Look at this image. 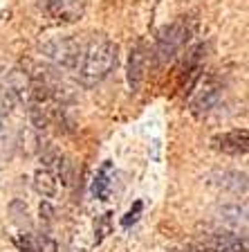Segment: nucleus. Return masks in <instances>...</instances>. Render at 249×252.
I'll return each instance as SVG.
<instances>
[{
	"label": "nucleus",
	"instance_id": "17",
	"mask_svg": "<svg viewBox=\"0 0 249 252\" xmlns=\"http://www.w3.org/2000/svg\"><path fill=\"white\" fill-rule=\"evenodd\" d=\"M38 212H41V223H43V225H52V220H54L52 205H50V203H41Z\"/></svg>",
	"mask_w": 249,
	"mask_h": 252
},
{
	"label": "nucleus",
	"instance_id": "11",
	"mask_svg": "<svg viewBox=\"0 0 249 252\" xmlns=\"http://www.w3.org/2000/svg\"><path fill=\"white\" fill-rule=\"evenodd\" d=\"M58 180L54 176V171H47V169H38L36 176H34V189L36 194H41L43 198H52L56 194Z\"/></svg>",
	"mask_w": 249,
	"mask_h": 252
},
{
	"label": "nucleus",
	"instance_id": "5",
	"mask_svg": "<svg viewBox=\"0 0 249 252\" xmlns=\"http://www.w3.org/2000/svg\"><path fill=\"white\" fill-rule=\"evenodd\" d=\"M148 70V47L144 41H137L130 50V59H128V86L130 90H139L141 81L146 77Z\"/></svg>",
	"mask_w": 249,
	"mask_h": 252
},
{
	"label": "nucleus",
	"instance_id": "18",
	"mask_svg": "<svg viewBox=\"0 0 249 252\" xmlns=\"http://www.w3.org/2000/svg\"><path fill=\"white\" fill-rule=\"evenodd\" d=\"M139 212H141V203H135V210H130L128 214H126V219H124V225L128 227L130 223H135V220H137V216H139Z\"/></svg>",
	"mask_w": 249,
	"mask_h": 252
},
{
	"label": "nucleus",
	"instance_id": "6",
	"mask_svg": "<svg viewBox=\"0 0 249 252\" xmlns=\"http://www.w3.org/2000/svg\"><path fill=\"white\" fill-rule=\"evenodd\" d=\"M204 246L213 252H247L245 239L236 236L231 230H209L204 234Z\"/></svg>",
	"mask_w": 249,
	"mask_h": 252
},
{
	"label": "nucleus",
	"instance_id": "7",
	"mask_svg": "<svg viewBox=\"0 0 249 252\" xmlns=\"http://www.w3.org/2000/svg\"><path fill=\"white\" fill-rule=\"evenodd\" d=\"M211 147L227 156H245L249 151V135L245 128H236V131L211 137Z\"/></svg>",
	"mask_w": 249,
	"mask_h": 252
},
{
	"label": "nucleus",
	"instance_id": "2",
	"mask_svg": "<svg viewBox=\"0 0 249 252\" xmlns=\"http://www.w3.org/2000/svg\"><path fill=\"white\" fill-rule=\"evenodd\" d=\"M81 50L83 45L77 41V38H52L47 41L45 45L41 47L43 57L47 61H52L56 68L61 70H77L79 65V59H81Z\"/></svg>",
	"mask_w": 249,
	"mask_h": 252
},
{
	"label": "nucleus",
	"instance_id": "13",
	"mask_svg": "<svg viewBox=\"0 0 249 252\" xmlns=\"http://www.w3.org/2000/svg\"><path fill=\"white\" fill-rule=\"evenodd\" d=\"M9 212H11V219H14L16 225L29 230V225H31L29 212H27V205L23 203V200H14V203L9 205Z\"/></svg>",
	"mask_w": 249,
	"mask_h": 252
},
{
	"label": "nucleus",
	"instance_id": "19",
	"mask_svg": "<svg viewBox=\"0 0 249 252\" xmlns=\"http://www.w3.org/2000/svg\"><path fill=\"white\" fill-rule=\"evenodd\" d=\"M184 252H213L211 248H207V246H189Z\"/></svg>",
	"mask_w": 249,
	"mask_h": 252
},
{
	"label": "nucleus",
	"instance_id": "9",
	"mask_svg": "<svg viewBox=\"0 0 249 252\" xmlns=\"http://www.w3.org/2000/svg\"><path fill=\"white\" fill-rule=\"evenodd\" d=\"M110 187H112V164H110V162H104V167L99 169L97 178H94V183H92V194H94V198L108 200Z\"/></svg>",
	"mask_w": 249,
	"mask_h": 252
},
{
	"label": "nucleus",
	"instance_id": "14",
	"mask_svg": "<svg viewBox=\"0 0 249 252\" xmlns=\"http://www.w3.org/2000/svg\"><path fill=\"white\" fill-rule=\"evenodd\" d=\"M11 142H14V135H11V126H9V122H7L5 113H0V151L9 147Z\"/></svg>",
	"mask_w": 249,
	"mask_h": 252
},
{
	"label": "nucleus",
	"instance_id": "20",
	"mask_svg": "<svg viewBox=\"0 0 249 252\" xmlns=\"http://www.w3.org/2000/svg\"><path fill=\"white\" fill-rule=\"evenodd\" d=\"M0 74H2V70H0Z\"/></svg>",
	"mask_w": 249,
	"mask_h": 252
},
{
	"label": "nucleus",
	"instance_id": "4",
	"mask_svg": "<svg viewBox=\"0 0 249 252\" xmlns=\"http://www.w3.org/2000/svg\"><path fill=\"white\" fill-rule=\"evenodd\" d=\"M45 7L54 21L77 23L88 7V0H45Z\"/></svg>",
	"mask_w": 249,
	"mask_h": 252
},
{
	"label": "nucleus",
	"instance_id": "1",
	"mask_svg": "<svg viewBox=\"0 0 249 252\" xmlns=\"http://www.w3.org/2000/svg\"><path fill=\"white\" fill-rule=\"evenodd\" d=\"M117 65V45L108 36H92L81 50L77 72L85 88L101 84Z\"/></svg>",
	"mask_w": 249,
	"mask_h": 252
},
{
	"label": "nucleus",
	"instance_id": "12",
	"mask_svg": "<svg viewBox=\"0 0 249 252\" xmlns=\"http://www.w3.org/2000/svg\"><path fill=\"white\" fill-rule=\"evenodd\" d=\"M218 185L224 189H231L234 194H245L247 191V176L238 171H222Z\"/></svg>",
	"mask_w": 249,
	"mask_h": 252
},
{
	"label": "nucleus",
	"instance_id": "16",
	"mask_svg": "<svg viewBox=\"0 0 249 252\" xmlns=\"http://www.w3.org/2000/svg\"><path fill=\"white\" fill-rule=\"evenodd\" d=\"M36 252H56V241L43 232V234L36 236Z\"/></svg>",
	"mask_w": 249,
	"mask_h": 252
},
{
	"label": "nucleus",
	"instance_id": "10",
	"mask_svg": "<svg viewBox=\"0 0 249 252\" xmlns=\"http://www.w3.org/2000/svg\"><path fill=\"white\" fill-rule=\"evenodd\" d=\"M220 220H222L224 225H227V230H240V225H247V212H245V207H240V205H224L222 212H220Z\"/></svg>",
	"mask_w": 249,
	"mask_h": 252
},
{
	"label": "nucleus",
	"instance_id": "8",
	"mask_svg": "<svg viewBox=\"0 0 249 252\" xmlns=\"http://www.w3.org/2000/svg\"><path fill=\"white\" fill-rule=\"evenodd\" d=\"M220 101V88L218 86H204L200 93L191 99V113L193 115H207L209 110H213Z\"/></svg>",
	"mask_w": 249,
	"mask_h": 252
},
{
	"label": "nucleus",
	"instance_id": "3",
	"mask_svg": "<svg viewBox=\"0 0 249 252\" xmlns=\"http://www.w3.org/2000/svg\"><path fill=\"white\" fill-rule=\"evenodd\" d=\"M187 41H189V27L184 25V23L166 25L164 30L157 34V43H155L157 63H168L182 47H184Z\"/></svg>",
	"mask_w": 249,
	"mask_h": 252
},
{
	"label": "nucleus",
	"instance_id": "15",
	"mask_svg": "<svg viewBox=\"0 0 249 252\" xmlns=\"http://www.w3.org/2000/svg\"><path fill=\"white\" fill-rule=\"evenodd\" d=\"M16 246L21 252H36V236L29 234V232H23V234L16 236Z\"/></svg>",
	"mask_w": 249,
	"mask_h": 252
}]
</instances>
